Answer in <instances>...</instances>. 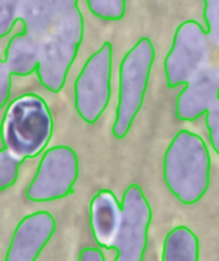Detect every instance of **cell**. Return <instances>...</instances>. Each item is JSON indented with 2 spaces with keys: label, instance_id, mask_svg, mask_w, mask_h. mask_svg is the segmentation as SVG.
<instances>
[{
  "label": "cell",
  "instance_id": "1",
  "mask_svg": "<svg viewBox=\"0 0 219 261\" xmlns=\"http://www.w3.org/2000/svg\"><path fill=\"white\" fill-rule=\"evenodd\" d=\"M210 152L203 137L178 130L165 150L163 177L169 192L182 205L198 204L210 186Z\"/></svg>",
  "mask_w": 219,
  "mask_h": 261
},
{
  "label": "cell",
  "instance_id": "2",
  "mask_svg": "<svg viewBox=\"0 0 219 261\" xmlns=\"http://www.w3.org/2000/svg\"><path fill=\"white\" fill-rule=\"evenodd\" d=\"M53 135V115L46 101L36 94H25L9 104L0 137L6 149L26 160L46 147Z\"/></svg>",
  "mask_w": 219,
  "mask_h": 261
},
{
  "label": "cell",
  "instance_id": "3",
  "mask_svg": "<svg viewBox=\"0 0 219 261\" xmlns=\"http://www.w3.org/2000/svg\"><path fill=\"white\" fill-rule=\"evenodd\" d=\"M155 60V49L149 37H141L127 51L119 65V91L113 136L125 139L143 105Z\"/></svg>",
  "mask_w": 219,
  "mask_h": 261
},
{
  "label": "cell",
  "instance_id": "4",
  "mask_svg": "<svg viewBox=\"0 0 219 261\" xmlns=\"http://www.w3.org/2000/svg\"><path fill=\"white\" fill-rule=\"evenodd\" d=\"M219 47L209 40L198 21L188 19L176 29L172 46L164 60V73L169 89L187 85L215 58Z\"/></svg>",
  "mask_w": 219,
  "mask_h": 261
},
{
  "label": "cell",
  "instance_id": "5",
  "mask_svg": "<svg viewBox=\"0 0 219 261\" xmlns=\"http://www.w3.org/2000/svg\"><path fill=\"white\" fill-rule=\"evenodd\" d=\"M112 64L113 46L109 41H105L86 60L75 81V108L87 124H95L109 105Z\"/></svg>",
  "mask_w": 219,
  "mask_h": 261
},
{
  "label": "cell",
  "instance_id": "6",
  "mask_svg": "<svg viewBox=\"0 0 219 261\" xmlns=\"http://www.w3.org/2000/svg\"><path fill=\"white\" fill-rule=\"evenodd\" d=\"M18 21L37 47L65 32L85 31L79 0H21Z\"/></svg>",
  "mask_w": 219,
  "mask_h": 261
},
{
  "label": "cell",
  "instance_id": "7",
  "mask_svg": "<svg viewBox=\"0 0 219 261\" xmlns=\"http://www.w3.org/2000/svg\"><path fill=\"white\" fill-rule=\"evenodd\" d=\"M80 175L76 151L65 145L50 147L42 155L35 177L26 190L32 202H50L64 199L73 191Z\"/></svg>",
  "mask_w": 219,
  "mask_h": 261
},
{
  "label": "cell",
  "instance_id": "8",
  "mask_svg": "<svg viewBox=\"0 0 219 261\" xmlns=\"http://www.w3.org/2000/svg\"><path fill=\"white\" fill-rule=\"evenodd\" d=\"M119 225L110 248L117 251L115 261H142L149 242L153 213L138 185H130L123 193Z\"/></svg>",
  "mask_w": 219,
  "mask_h": 261
},
{
  "label": "cell",
  "instance_id": "9",
  "mask_svg": "<svg viewBox=\"0 0 219 261\" xmlns=\"http://www.w3.org/2000/svg\"><path fill=\"white\" fill-rule=\"evenodd\" d=\"M213 63L178 94L176 117L183 122H193L205 114L211 147L219 155V77Z\"/></svg>",
  "mask_w": 219,
  "mask_h": 261
},
{
  "label": "cell",
  "instance_id": "10",
  "mask_svg": "<svg viewBox=\"0 0 219 261\" xmlns=\"http://www.w3.org/2000/svg\"><path fill=\"white\" fill-rule=\"evenodd\" d=\"M57 229L49 212L26 215L14 229L4 261H36Z\"/></svg>",
  "mask_w": 219,
  "mask_h": 261
},
{
  "label": "cell",
  "instance_id": "11",
  "mask_svg": "<svg viewBox=\"0 0 219 261\" xmlns=\"http://www.w3.org/2000/svg\"><path fill=\"white\" fill-rule=\"evenodd\" d=\"M122 207L114 193L109 190L99 191L90 204V224L95 241L102 247L110 248L119 225Z\"/></svg>",
  "mask_w": 219,
  "mask_h": 261
},
{
  "label": "cell",
  "instance_id": "12",
  "mask_svg": "<svg viewBox=\"0 0 219 261\" xmlns=\"http://www.w3.org/2000/svg\"><path fill=\"white\" fill-rule=\"evenodd\" d=\"M6 63L14 76L26 77L36 72L39 65V47L25 32L9 40L6 49Z\"/></svg>",
  "mask_w": 219,
  "mask_h": 261
},
{
  "label": "cell",
  "instance_id": "13",
  "mask_svg": "<svg viewBox=\"0 0 219 261\" xmlns=\"http://www.w3.org/2000/svg\"><path fill=\"white\" fill-rule=\"evenodd\" d=\"M199 258L200 243L190 228L178 225L165 236L162 261H199Z\"/></svg>",
  "mask_w": 219,
  "mask_h": 261
},
{
  "label": "cell",
  "instance_id": "14",
  "mask_svg": "<svg viewBox=\"0 0 219 261\" xmlns=\"http://www.w3.org/2000/svg\"><path fill=\"white\" fill-rule=\"evenodd\" d=\"M90 13L102 21L117 22L125 17L127 0H85Z\"/></svg>",
  "mask_w": 219,
  "mask_h": 261
},
{
  "label": "cell",
  "instance_id": "15",
  "mask_svg": "<svg viewBox=\"0 0 219 261\" xmlns=\"http://www.w3.org/2000/svg\"><path fill=\"white\" fill-rule=\"evenodd\" d=\"M25 160L3 147L0 149V191H6L16 185L19 175V167Z\"/></svg>",
  "mask_w": 219,
  "mask_h": 261
},
{
  "label": "cell",
  "instance_id": "16",
  "mask_svg": "<svg viewBox=\"0 0 219 261\" xmlns=\"http://www.w3.org/2000/svg\"><path fill=\"white\" fill-rule=\"evenodd\" d=\"M21 0H0V39L8 36L18 21Z\"/></svg>",
  "mask_w": 219,
  "mask_h": 261
},
{
  "label": "cell",
  "instance_id": "17",
  "mask_svg": "<svg viewBox=\"0 0 219 261\" xmlns=\"http://www.w3.org/2000/svg\"><path fill=\"white\" fill-rule=\"evenodd\" d=\"M204 21L209 40L219 47V0H204Z\"/></svg>",
  "mask_w": 219,
  "mask_h": 261
},
{
  "label": "cell",
  "instance_id": "18",
  "mask_svg": "<svg viewBox=\"0 0 219 261\" xmlns=\"http://www.w3.org/2000/svg\"><path fill=\"white\" fill-rule=\"evenodd\" d=\"M12 76L6 60L0 58V110L8 102L12 92Z\"/></svg>",
  "mask_w": 219,
  "mask_h": 261
},
{
  "label": "cell",
  "instance_id": "19",
  "mask_svg": "<svg viewBox=\"0 0 219 261\" xmlns=\"http://www.w3.org/2000/svg\"><path fill=\"white\" fill-rule=\"evenodd\" d=\"M79 261H105V257L99 248L85 247L80 252Z\"/></svg>",
  "mask_w": 219,
  "mask_h": 261
},
{
  "label": "cell",
  "instance_id": "20",
  "mask_svg": "<svg viewBox=\"0 0 219 261\" xmlns=\"http://www.w3.org/2000/svg\"><path fill=\"white\" fill-rule=\"evenodd\" d=\"M214 67H215V71H216V73H218V77H219V51H218V54H216V57H215V59H214Z\"/></svg>",
  "mask_w": 219,
  "mask_h": 261
}]
</instances>
